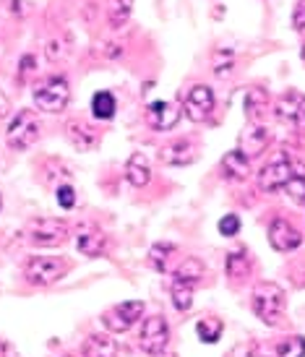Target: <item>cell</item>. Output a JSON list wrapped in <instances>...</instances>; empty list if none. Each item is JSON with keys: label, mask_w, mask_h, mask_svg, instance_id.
I'll list each match as a JSON object with an SVG mask.
<instances>
[{"label": "cell", "mask_w": 305, "mask_h": 357, "mask_svg": "<svg viewBox=\"0 0 305 357\" xmlns=\"http://www.w3.org/2000/svg\"><path fill=\"white\" fill-rule=\"evenodd\" d=\"M269 128L261 126V123H248L246 130L240 133V151L246 154L248 159H256L258 154H264V149L269 146Z\"/></svg>", "instance_id": "cell-14"}, {"label": "cell", "mask_w": 305, "mask_h": 357, "mask_svg": "<svg viewBox=\"0 0 305 357\" xmlns=\"http://www.w3.org/2000/svg\"><path fill=\"white\" fill-rule=\"evenodd\" d=\"M115 109H118V102L110 91H97L91 97V115L97 120H112Z\"/></svg>", "instance_id": "cell-19"}, {"label": "cell", "mask_w": 305, "mask_h": 357, "mask_svg": "<svg viewBox=\"0 0 305 357\" xmlns=\"http://www.w3.org/2000/svg\"><path fill=\"white\" fill-rule=\"evenodd\" d=\"M170 344V326L165 316H149L141 328H138V347L144 349L147 355L159 357L165 355V349Z\"/></svg>", "instance_id": "cell-7"}, {"label": "cell", "mask_w": 305, "mask_h": 357, "mask_svg": "<svg viewBox=\"0 0 305 357\" xmlns=\"http://www.w3.org/2000/svg\"><path fill=\"white\" fill-rule=\"evenodd\" d=\"M227 277L235 279V282H243V279L251 277V264H248V256L243 250H237V253H230L227 256Z\"/></svg>", "instance_id": "cell-22"}, {"label": "cell", "mask_w": 305, "mask_h": 357, "mask_svg": "<svg viewBox=\"0 0 305 357\" xmlns=\"http://www.w3.org/2000/svg\"><path fill=\"white\" fill-rule=\"evenodd\" d=\"M225 357H253V347L251 344H235Z\"/></svg>", "instance_id": "cell-33"}, {"label": "cell", "mask_w": 305, "mask_h": 357, "mask_svg": "<svg viewBox=\"0 0 305 357\" xmlns=\"http://www.w3.org/2000/svg\"><path fill=\"white\" fill-rule=\"evenodd\" d=\"M63 357H73V355H63Z\"/></svg>", "instance_id": "cell-39"}, {"label": "cell", "mask_w": 305, "mask_h": 357, "mask_svg": "<svg viewBox=\"0 0 305 357\" xmlns=\"http://www.w3.org/2000/svg\"><path fill=\"white\" fill-rule=\"evenodd\" d=\"M243 107H246V115L253 123H258V118L264 115L266 109V94L261 89H248L246 91V100H243Z\"/></svg>", "instance_id": "cell-25"}, {"label": "cell", "mask_w": 305, "mask_h": 357, "mask_svg": "<svg viewBox=\"0 0 305 357\" xmlns=\"http://www.w3.org/2000/svg\"><path fill=\"white\" fill-rule=\"evenodd\" d=\"M219 169H222V178L237 183V180L248 178V172H251V159H248L240 149H232V151H227L225 157H222V165H219Z\"/></svg>", "instance_id": "cell-16"}, {"label": "cell", "mask_w": 305, "mask_h": 357, "mask_svg": "<svg viewBox=\"0 0 305 357\" xmlns=\"http://www.w3.org/2000/svg\"><path fill=\"white\" fill-rule=\"evenodd\" d=\"M24 240L37 248H58L68 240V225L63 219H34L24 229Z\"/></svg>", "instance_id": "cell-5"}, {"label": "cell", "mask_w": 305, "mask_h": 357, "mask_svg": "<svg viewBox=\"0 0 305 357\" xmlns=\"http://www.w3.org/2000/svg\"><path fill=\"white\" fill-rule=\"evenodd\" d=\"M295 123L300 128L305 130V97H300V105H297V115H295Z\"/></svg>", "instance_id": "cell-34"}, {"label": "cell", "mask_w": 305, "mask_h": 357, "mask_svg": "<svg viewBox=\"0 0 305 357\" xmlns=\"http://www.w3.org/2000/svg\"><path fill=\"white\" fill-rule=\"evenodd\" d=\"M285 193L295 204H305V175H292L285 183Z\"/></svg>", "instance_id": "cell-29"}, {"label": "cell", "mask_w": 305, "mask_h": 357, "mask_svg": "<svg viewBox=\"0 0 305 357\" xmlns=\"http://www.w3.org/2000/svg\"><path fill=\"white\" fill-rule=\"evenodd\" d=\"M297 105H300V97L297 94H287L282 100L276 102V118L279 120H287V123H295V115H297Z\"/></svg>", "instance_id": "cell-26"}, {"label": "cell", "mask_w": 305, "mask_h": 357, "mask_svg": "<svg viewBox=\"0 0 305 357\" xmlns=\"http://www.w3.org/2000/svg\"><path fill=\"white\" fill-rule=\"evenodd\" d=\"M276 357H305V337H290L276 344Z\"/></svg>", "instance_id": "cell-27"}, {"label": "cell", "mask_w": 305, "mask_h": 357, "mask_svg": "<svg viewBox=\"0 0 305 357\" xmlns=\"http://www.w3.org/2000/svg\"><path fill=\"white\" fill-rule=\"evenodd\" d=\"M253 313L266 326H279L285 316V289L274 282H264L253 289Z\"/></svg>", "instance_id": "cell-2"}, {"label": "cell", "mask_w": 305, "mask_h": 357, "mask_svg": "<svg viewBox=\"0 0 305 357\" xmlns=\"http://www.w3.org/2000/svg\"><path fill=\"white\" fill-rule=\"evenodd\" d=\"M219 232H222L225 238L237 235V232H240V219H237V214H227V217L219 219Z\"/></svg>", "instance_id": "cell-30"}, {"label": "cell", "mask_w": 305, "mask_h": 357, "mask_svg": "<svg viewBox=\"0 0 305 357\" xmlns=\"http://www.w3.org/2000/svg\"><path fill=\"white\" fill-rule=\"evenodd\" d=\"M177 120H180V105L175 102H151L147 109V123L151 126L154 130H170L177 126Z\"/></svg>", "instance_id": "cell-13"}, {"label": "cell", "mask_w": 305, "mask_h": 357, "mask_svg": "<svg viewBox=\"0 0 305 357\" xmlns=\"http://www.w3.org/2000/svg\"><path fill=\"white\" fill-rule=\"evenodd\" d=\"M172 256H175V245L172 243H157V245H151V250H149V264H151L154 271L165 274L170 268V258Z\"/></svg>", "instance_id": "cell-21"}, {"label": "cell", "mask_w": 305, "mask_h": 357, "mask_svg": "<svg viewBox=\"0 0 305 357\" xmlns=\"http://www.w3.org/2000/svg\"><path fill=\"white\" fill-rule=\"evenodd\" d=\"M68 100L70 86L66 76H50L42 84H37V89H34V105L42 112H60V109H66Z\"/></svg>", "instance_id": "cell-6"}, {"label": "cell", "mask_w": 305, "mask_h": 357, "mask_svg": "<svg viewBox=\"0 0 305 357\" xmlns=\"http://www.w3.org/2000/svg\"><path fill=\"white\" fill-rule=\"evenodd\" d=\"M204 277V266L198 258H186L180 266L175 268V277H172V284H170V295H172V305L180 310V313H188L191 305H193V292H196V284Z\"/></svg>", "instance_id": "cell-1"}, {"label": "cell", "mask_w": 305, "mask_h": 357, "mask_svg": "<svg viewBox=\"0 0 305 357\" xmlns=\"http://www.w3.org/2000/svg\"><path fill=\"white\" fill-rule=\"evenodd\" d=\"M70 264L66 258H55V256H34L27 261V282L29 284H37V287H47V284H55L60 279L68 274Z\"/></svg>", "instance_id": "cell-4"}, {"label": "cell", "mask_w": 305, "mask_h": 357, "mask_svg": "<svg viewBox=\"0 0 305 357\" xmlns=\"http://www.w3.org/2000/svg\"><path fill=\"white\" fill-rule=\"evenodd\" d=\"M68 141L70 146H76L79 151H89L97 146V136L87 126H81V123H70L68 126Z\"/></svg>", "instance_id": "cell-20"}, {"label": "cell", "mask_w": 305, "mask_h": 357, "mask_svg": "<svg viewBox=\"0 0 305 357\" xmlns=\"http://www.w3.org/2000/svg\"><path fill=\"white\" fill-rule=\"evenodd\" d=\"M34 66H37V63H34V58H31V55H24V60H21V76H24L27 70L34 68Z\"/></svg>", "instance_id": "cell-35"}, {"label": "cell", "mask_w": 305, "mask_h": 357, "mask_svg": "<svg viewBox=\"0 0 305 357\" xmlns=\"http://www.w3.org/2000/svg\"><path fill=\"white\" fill-rule=\"evenodd\" d=\"M198 151H201V144H198L193 136H186L180 141H172L168 146L159 149V159L170 165V167H186V165H193L198 159Z\"/></svg>", "instance_id": "cell-10"}, {"label": "cell", "mask_w": 305, "mask_h": 357, "mask_svg": "<svg viewBox=\"0 0 305 357\" xmlns=\"http://www.w3.org/2000/svg\"><path fill=\"white\" fill-rule=\"evenodd\" d=\"M183 112L186 118H191L193 123H204L209 120V115L214 112V91L209 89L207 84H198L188 91V97L183 100Z\"/></svg>", "instance_id": "cell-11"}, {"label": "cell", "mask_w": 305, "mask_h": 357, "mask_svg": "<svg viewBox=\"0 0 305 357\" xmlns=\"http://www.w3.org/2000/svg\"><path fill=\"white\" fill-rule=\"evenodd\" d=\"M131 10H133V0H110V10H107L110 26L120 29L131 19Z\"/></svg>", "instance_id": "cell-24"}, {"label": "cell", "mask_w": 305, "mask_h": 357, "mask_svg": "<svg viewBox=\"0 0 305 357\" xmlns=\"http://www.w3.org/2000/svg\"><path fill=\"white\" fill-rule=\"evenodd\" d=\"M141 316H144V303H141V300H126V303H120V305L105 310V313H102V324H105L110 331L123 334V331H128L136 321H141Z\"/></svg>", "instance_id": "cell-8"}, {"label": "cell", "mask_w": 305, "mask_h": 357, "mask_svg": "<svg viewBox=\"0 0 305 357\" xmlns=\"http://www.w3.org/2000/svg\"><path fill=\"white\" fill-rule=\"evenodd\" d=\"M295 175V165L287 157H274L269 165H264V169L258 172V188L271 193V190L285 188V183Z\"/></svg>", "instance_id": "cell-9"}, {"label": "cell", "mask_w": 305, "mask_h": 357, "mask_svg": "<svg viewBox=\"0 0 305 357\" xmlns=\"http://www.w3.org/2000/svg\"><path fill=\"white\" fill-rule=\"evenodd\" d=\"M232 68H235V52L219 50L217 55H214V73H217L219 79H225V76L232 73Z\"/></svg>", "instance_id": "cell-28"}, {"label": "cell", "mask_w": 305, "mask_h": 357, "mask_svg": "<svg viewBox=\"0 0 305 357\" xmlns=\"http://www.w3.org/2000/svg\"><path fill=\"white\" fill-rule=\"evenodd\" d=\"M196 334L201 342H207V344H217L222 334H225V326H222V321L217 318H201L196 324Z\"/></svg>", "instance_id": "cell-23"}, {"label": "cell", "mask_w": 305, "mask_h": 357, "mask_svg": "<svg viewBox=\"0 0 305 357\" xmlns=\"http://www.w3.org/2000/svg\"><path fill=\"white\" fill-rule=\"evenodd\" d=\"M0 208H3V196H0Z\"/></svg>", "instance_id": "cell-37"}, {"label": "cell", "mask_w": 305, "mask_h": 357, "mask_svg": "<svg viewBox=\"0 0 305 357\" xmlns=\"http://www.w3.org/2000/svg\"><path fill=\"white\" fill-rule=\"evenodd\" d=\"M159 357H162V355H159ZM168 357H172V355H168Z\"/></svg>", "instance_id": "cell-40"}, {"label": "cell", "mask_w": 305, "mask_h": 357, "mask_svg": "<svg viewBox=\"0 0 305 357\" xmlns=\"http://www.w3.org/2000/svg\"><path fill=\"white\" fill-rule=\"evenodd\" d=\"M84 357H118V344L107 334H91L84 342Z\"/></svg>", "instance_id": "cell-18"}, {"label": "cell", "mask_w": 305, "mask_h": 357, "mask_svg": "<svg viewBox=\"0 0 305 357\" xmlns=\"http://www.w3.org/2000/svg\"><path fill=\"white\" fill-rule=\"evenodd\" d=\"M8 109H10L8 100H6V94L0 91V118H6V115H8Z\"/></svg>", "instance_id": "cell-36"}, {"label": "cell", "mask_w": 305, "mask_h": 357, "mask_svg": "<svg viewBox=\"0 0 305 357\" xmlns=\"http://www.w3.org/2000/svg\"><path fill=\"white\" fill-rule=\"evenodd\" d=\"M76 248L79 253L89 258H97V256H105V250H107V238H105V232L97 227H84L76 235Z\"/></svg>", "instance_id": "cell-15"}, {"label": "cell", "mask_w": 305, "mask_h": 357, "mask_svg": "<svg viewBox=\"0 0 305 357\" xmlns=\"http://www.w3.org/2000/svg\"><path fill=\"white\" fill-rule=\"evenodd\" d=\"M58 204L63 208H73L76 206V190L70 188V185H60L58 188Z\"/></svg>", "instance_id": "cell-31"}, {"label": "cell", "mask_w": 305, "mask_h": 357, "mask_svg": "<svg viewBox=\"0 0 305 357\" xmlns=\"http://www.w3.org/2000/svg\"><path fill=\"white\" fill-rule=\"evenodd\" d=\"M40 130V118L31 109H21L10 118L8 128H6V141L13 151H27L29 146L37 144Z\"/></svg>", "instance_id": "cell-3"}, {"label": "cell", "mask_w": 305, "mask_h": 357, "mask_svg": "<svg viewBox=\"0 0 305 357\" xmlns=\"http://www.w3.org/2000/svg\"><path fill=\"white\" fill-rule=\"evenodd\" d=\"M126 178L133 188H147L151 180V169H149V159L144 154H133L126 165Z\"/></svg>", "instance_id": "cell-17"}, {"label": "cell", "mask_w": 305, "mask_h": 357, "mask_svg": "<svg viewBox=\"0 0 305 357\" xmlns=\"http://www.w3.org/2000/svg\"><path fill=\"white\" fill-rule=\"evenodd\" d=\"M303 60H305V47H303Z\"/></svg>", "instance_id": "cell-38"}, {"label": "cell", "mask_w": 305, "mask_h": 357, "mask_svg": "<svg viewBox=\"0 0 305 357\" xmlns=\"http://www.w3.org/2000/svg\"><path fill=\"white\" fill-rule=\"evenodd\" d=\"M292 26H295L297 31L305 29V0H297L295 13H292Z\"/></svg>", "instance_id": "cell-32"}, {"label": "cell", "mask_w": 305, "mask_h": 357, "mask_svg": "<svg viewBox=\"0 0 305 357\" xmlns=\"http://www.w3.org/2000/svg\"><path fill=\"white\" fill-rule=\"evenodd\" d=\"M269 243H271V248L279 250V253H292V250L300 248L303 235H300L287 219H274V222L269 225Z\"/></svg>", "instance_id": "cell-12"}]
</instances>
